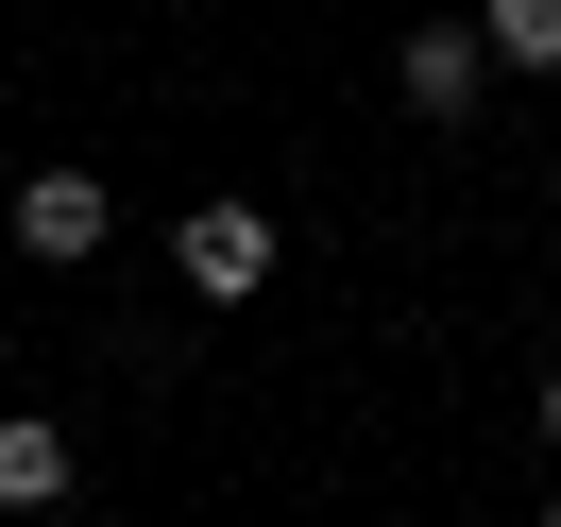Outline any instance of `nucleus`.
I'll list each match as a JSON object with an SVG mask.
<instances>
[{
	"instance_id": "obj_1",
	"label": "nucleus",
	"mask_w": 561,
	"mask_h": 527,
	"mask_svg": "<svg viewBox=\"0 0 561 527\" xmlns=\"http://www.w3.org/2000/svg\"><path fill=\"white\" fill-rule=\"evenodd\" d=\"M171 273L205 289V307H255V289H273V221H255V205H187Z\"/></svg>"
},
{
	"instance_id": "obj_2",
	"label": "nucleus",
	"mask_w": 561,
	"mask_h": 527,
	"mask_svg": "<svg viewBox=\"0 0 561 527\" xmlns=\"http://www.w3.org/2000/svg\"><path fill=\"white\" fill-rule=\"evenodd\" d=\"M18 255H51V273L103 255V187H85V171H35V187H18Z\"/></svg>"
},
{
	"instance_id": "obj_3",
	"label": "nucleus",
	"mask_w": 561,
	"mask_h": 527,
	"mask_svg": "<svg viewBox=\"0 0 561 527\" xmlns=\"http://www.w3.org/2000/svg\"><path fill=\"white\" fill-rule=\"evenodd\" d=\"M391 103L409 119H477V35H409L391 51Z\"/></svg>"
},
{
	"instance_id": "obj_4",
	"label": "nucleus",
	"mask_w": 561,
	"mask_h": 527,
	"mask_svg": "<svg viewBox=\"0 0 561 527\" xmlns=\"http://www.w3.org/2000/svg\"><path fill=\"white\" fill-rule=\"evenodd\" d=\"M69 493V425L51 409H0V511H51Z\"/></svg>"
},
{
	"instance_id": "obj_5",
	"label": "nucleus",
	"mask_w": 561,
	"mask_h": 527,
	"mask_svg": "<svg viewBox=\"0 0 561 527\" xmlns=\"http://www.w3.org/2000/svg\"><path fill=\"white\" fill-rule=\"evenodd\" d=\"M477 51H511V69H561V0H477Z\"/></svg>"
},
{
	"instance_id": "obj_6",
	"label": "nucleus",
	"mask_w": 561,
	"mask_h": 527,
	"mask_svg": "<svg viewBox=\"0 0 561 527\" xmlns=\"http://www.w3.org/2000/svg\"><path fill=\"white\" fill-rule=\"evenodd\" d=\"M545 443H561V375H545Z\"/></svg>"
},
{
	"instance_id": "obj_7",
	"label": "nucleus",
	"mask_w": 561,
	"mask_h": 527,
	"mask_svg": "<svg viewBox=\"0 0 561 527\" xmlns=\"http://www.w3.org/2000/svg\"><path fill=\"white\" fill-rule=\"evenodd\" d=\"M545 527H561V493H545Z\"/></svg>"
}]
</instances>
